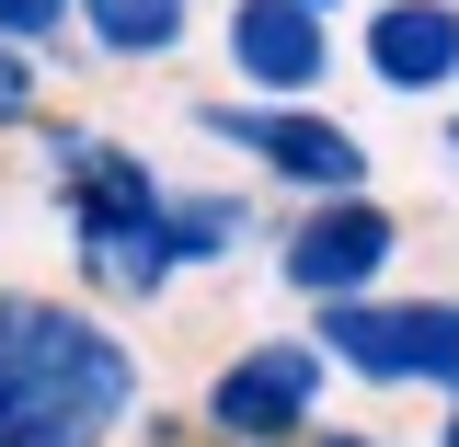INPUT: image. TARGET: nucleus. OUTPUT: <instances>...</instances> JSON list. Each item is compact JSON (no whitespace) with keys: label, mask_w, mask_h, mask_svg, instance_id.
<instances>
[{"label":"nucleus","mask_w":459,"mask_h":447,"mask_svg":"<svg viewBox=\"0 0 459 447\" xmlns=\"http://www.w3.org/2000/svg\"><path fill=\"white\" fill-rule=\"evenodd\" d=\"M0 367H12V401H23L35 447H115L150 413L138 344L115 333L104 310L47 298V287H0Z\"/></svg>","instance_id":"obj_1"},{"label":"nucleus","mask_w":459,"mask_h":447,"mask_svg":"<svg viewBox=\"0 0 459 447\" xmlns=\"http://www.w3.org/2000/svg\"><path fill=\"white\" fill-rule=\"evenodd\" d=\"M184 126L230 150V161L253 172L264 195L287 207H333V195H379V138L333 104H230V92H195Z\"/></svg>","instance_id":"obj_2"},{"label":"nucleus","mask_w":459,"mask_h":447,"mask_svg":"<svg viewBox=\"0 0 459 447\" xmlns=\"http://www.w3.org/2000/svg\"><path fill=\"white\" fill-rule=\"evenodd\" d=\"M299 333L333 367V391H368V401H448L459 391V287L344 298V310H310Z\"/></svg>","instance_id":"obj_3"},{"label":"nucleus","mask_w":459,"mask_h":447,"mask_svg":"<svg viewBox=\"0 0 459 447\" xmlns=\"http://www.w3.org/2000/svg\"><path fill=\"white\" fill-rule=\"evenodd\" d=\"M310 425H333V367L310 356V333L230 344L195 391V447H299Z\"/></svg>","instance_id":"obj_4"},{"label":"nucleus","mask_w":459,"mask_h":447,"mask_svg":"<svg viewBox=\"0 0 459 447\" xmlns=\"http://www.w3.org/2000/svg\"><path fill=\"white\" fill-rule=\"evenodd\" d=\"M413 219L391 195H333V207H287L276 219V287L299 310H344V298H391Z\"/></svg>","instance_id":"obj_5"},{"label":"nucleus","mask_w":459,"mask_h":447,"mask_svg":"<svg viewBox=\"0 0 459 447\" xmlns=\"http://www.w3.org/2000/svg\"><path fill=\"white\" fill-rule=\"evenodd\" d=\"M219 69L230 104H333L344 23H322L310 0H219Z\"/></svg>","instance_id":"obj_6"},{"label":"nucleus","mask_w":459,"mask_h":447,"mask_svg":"<svg viewBox=\"0 0 459 447\" xmlns=\"http://www.w3.org/2000/svg\"><path fill=\"white\" fill-rule=\"evenodd\" d=\"M344 81L379 104H459V0H368L344 23Z\"/></svg>","instance_id":"obj_7"},{"label":"nucleus","mask_w":459,"mask_h":447,"mask_svg":"<svg viewBox=\"0 0 459 447\" xmlns=\"http://www.w3.org/2000/svg\"><path fill=\"white\" fill-rule=\"evenodd\" d=\"M207 0H69V35L104 57V69H172L195 47Z\"/></svg>","instance_id":"obj_8"},{"label":"nucleus","mask_w":459,"mask_h":447,"mask_svg":"<svg viewBox=\"0 0 459 447\" xmlns=\"http://www.w3.org/2000/svg\"><path fill=\"white\" fill-rule=\"evenodd\" d=\"M69 264H81V287L92 298H126V310H150V298H172V253H161V219H69Z\"/></svg>","instance_id":"obj_9"},{"label":"nucleus","mask_w":459,"mask_h":447,"mask_svg":"<svg viewBox=\"0 0 459 447\" xmlns=\"http://www.w3.org/2000/svg\"><path fill=\"white\" fill-rule=\"evenodd\" d=\"M253 229H264V207H253L241 184H172V195H161V253H172V276H219V264H241Z\"/></svg>","instance_id":"obj_10"},{"label":"nucleus","mask_w":459,"mask_h":447,"mask_svg":"<svg viewBox=\"0 0 459 447\" xmlns=\"http://www.w3.org/2000/svg\"><path fill=\"white\" fill-rule=\"evenodd\" d=\"M0 126H47V57L0 47Z\"/></svg>","instance_id":"obj_11"},{"label":"nucleus","mask_w":459,"mask_h":447,"mask_svg":"<svg viewBox=\"0 0 459 447\" xmlns=\"http://www.w3.org/2000/svg\"><path fill=\"white\" fill-rule=\"evenodd\" d=\"M57 35H69V0H0V47H23V57H47Z\"/></svg>","instance_id":"obj_12"},{"label":"nucleus","mask_w":459,"mask_h":447,"mask_svg":"<svg viewBox=\"0 0 459 447\" xmlns=\"http://www.w3.org/2000/svg\"><path fill=\"white\" fill-rule=\"evenodd\" d=\"M299 447H402V436H391V425H344V413H333V425H310Z\"/></svg>","instance_id":"obj_13"},{"label":"nucleus","mask_w":459,"mask_h":447,"mask_svg":"<svg viewBox=\"0 0 459 447\" xmlns=\"http://www.w3.org/2000/svg\"><path fill=\"white\" fill-rule=\"evenodd\" d=\"M425 447H459V391L437 401V425H425Z\"/></svg>","instance_id":"obj_14"},{"label":"nucleus","mask_w":459,"mask_h":447,"mask_svg":"<svg viewBox=\"0 0 459 447\" xmlns=\"http://www.w3.org/2000/svg\"><path fill=\"white\" fill-rule=\"evenodd\" d=\"M23 436V401H12V367H0V447Z\"/></svg>","instance_id":"obj_15"},{"label":"nucleus","mask_w":459,"mask_h":447,"mask_svg":"<svg viewBox=\"0 0 459 447\" xmlns=\"http://www.w3.org/2000/svg\"><path fill=\"white\" fill-rule=\"evenodd\" d=\"M310 12H322V23H344V12H356V0H310Z\"/></svg>","instance_id":"obj_16"},{"label":"nucleus","mask_w":459,"mask_h":447,"mask_svg":"<svg viewBox=\"0 0 459 447\" xmlns=\"http://www.w3.org/2000/svg\"><path fill=\"white\" fill-rule=\"evenodd\" d=\"M150 447H172V436H150Z\"/></svg>","instance_id":"obj_17"}]
</instances>
